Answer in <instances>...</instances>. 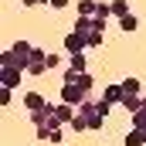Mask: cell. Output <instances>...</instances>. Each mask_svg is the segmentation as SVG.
Instances as JSON below:
<instances>
[{"label": "cell", "mask_w": 146, "mask_h": 146, "mask_svg": "<svg viewBox=\"0 0 146 146\" xmlns=\"http://www.w3.org/2000/svg\"><path fill=\"white\" fill-rule=\"evenodd\" d=\"M72 31H82V34H92V17H75Z\"/></svg>", "instance_id": "18"}, {"label": "cell", "mask_w": 146, "mask_h": 146, "mask_svg": "<svg viewBox=\"0 0 146 146\" xmlns=\"http://www.w3.org/2000/svg\"><path fill=\"white\" fill-rule=\"evenodd\" d=\"M102 44H106V34H99V31L88 34V48H102Z\"/></svg>", "instance_id": "22"}, {"label": "cell", "mask_w": 146, "mask_h": 146, "mask_svg": "<svg viewBox=\"0 0 146 146\" xmlns=\"http://www.w3.org/2000/svg\"><path fill=\"white\" fill-rule=\"evenodd\" d=\"M68 3H72V0H51V7H54V10H65Z\"/></svg>", "instance_id": "26"}, {"label": "cell", "mask_w": 146, "mask_h": 146, "mask_svg": "<svg viewBox=\"0 0 146 146\" xmlns=\"http://www.w3.org/2000/svg\"><path fill=\"white\" fill-rule=\"evenodd\" d=\"M119 85H122V95H139V88H143L139 78H126V82H119Z\"/></svg>", "instance_id": "16"}, {"label": "cell", "mask_w": 146, "mask_h": 146, "mask_svg": "<svg viewBox=\"0 0 146 146\" xmlns=\"http://www.w3.org/2000/svg\"><path fill=\"white\" fill-rule=\"evenodd\" d=\"M85 99H88V95H85L78 85H61V102H68V106H75V109H78Z\"/></svg>", "instance_id": "4"}, {"label": "cell", "mask_w": 146, "mask_h": 146, "mask_svg": "<svg viewBox=\"0 0 146 146\" xmlns=\"http://www.w3.org/2000/svg\"><path fill=\"white\" fill-rule=\"evenodd\" d=\"M119 106H122V109L133 115V112H139V109H143V95H122V102H119Z\"/></svg>", "instance_id": "10"}, {"label": "cell", "mask_w": 146, "mask_h": 146, "mask_svg": "<svg viewBox=\"0 0 146 146\" xmlns=\"http://www.w3.org/2000/svg\"><path fill=\"white\" fill-rule=\"evenodd\" d=\"M109 10H112V17H126V14H133V7H129V0H109Z\"/></svg>", "instance_id": "9"}, {"label": "cell", "mask_w": 146, "mask_h": 146, "mask_svg": "<svg viewBox=\"0 0 146 146\" xmlns=\"http://www.w3.org/2000/svg\"><path fill=\"white\" fill-rule=\"evenodd\" d=\"M24 7H41V0H21Z\"/></svg>", "instance_id": "27"}, {"label": "cell", "mask_w": 146, "mask_h": 146, "mask_svg": "<svg viewBox=\"0 0 146 146\" xmlns=\"http://www.w3.org/2000/svg\"><path fill=\"white\" fill-rule=\"evenodd\" d=\"M0 68H21L17 65V58H14V51L7 48V51H0Z\"/></svg>", "instance_id": "17"}, {"label": "cell", "mask_w": 146, "mask_h": 146, "mask_svg": "<svg viewBox=\"0 0 146 146\" xmlns=\"http://www.w3.org/2000/svg\"><path fill=\"white\" fill-rule=\"evenodd\" d=\"M44 106H48V102H44L37 92H24V109H27V112H41Z\"/></svg>", "instance_id": "7"}, {"label": "cell", "mask_w": 146, "mask_h": 146, "mask_svg": "<svg viewBox=\"0 0 146 146\" xmlns=\"http://www.w3.org/2000/svg\"><path fill=\"white\" fill-rule=\"evenodd\" d=\"M31 122H34V129L37 126H61V122L54 119V106H51V102H48L41 112H31Z\"/></svg>", "instance_id": "3"}, {"label": "cell", "mask_w": 146, "mask_h": 146, "mask_svg": "<svg viewBox=\"0 0 146 146\" xmlns=\"http://www.w3.org/2000/svg\"><path fill=\"white\" fill-rule=\"evenodd\" d=\"M102 102L119 106V102H122V85H106V92H102Z\"/></svg>", "instance_id": "8"}, {"label": "cell", "mask_w": 146, "mask_h": 146, "mask_svg": "<svg viewBox=\"0 0 146 146\" xmlns=\"http://www.w3.org/2000/svg\"><path fill=\"white\" fill-rule=\"evenodd\" d=\"M58 65H61V58H58L54 51H48V68H58Z\"/></svg>", "instance_id": "25"}, {"label": "cell", "mask_w": 146, "mask_h": 146, "mask_svg": "<svg viewBox=\"0 0 146 146\" xmlns=\"http://www.w3.org/2000/svg\"><path fill=\"white\" fill-rule=\"evenodd\" d=\"M88 48V34H82V31H72V34L65 37V51L68 54H82Z\"/></svg>", "instance_id": "2"}, {"label": "cell", "mask_w": 146, "mask_h": 146, "mask_svg": "<svg viewBox=\"0 0 146 146\" xmlns=\"http://www.w3.org/2000/svg\"><path fill=\"white\" fill-rule=\"evenodd\" d=\"M68 68H75V72H88V61H85V51H82V54H68Z\"/></svg>", "instance_id": "14"}, {"label": "cell", "mask_w": 146, "mask_h": 146, "mask_svg": "<svg viewBox=\"0 0 146 146\" xmlns=\"http://www.w3.org/2000/svg\"><path fill=\"white\" fill-rule=\"evenodd\" d=\"M78 115H82V119H95V115H102V112H99V102L85 99V102L78 106Z\"/></svg>", "instance_id": "11"}, {"label": "cell", "mask_w": 146, "mask_h": 146, "mask_svg": "<svg viewBox=\"0 0 146 146\" xmlns=\"http://www.w3.org/2000/svg\"><path fill=\"white\" fill-rule=\"evenodd\" d=\"M24 78V68H0V85L3 88H17Z\"/></svg>", "instance_id": "5"}, {"label": "cell", "mask_w": 146, "mask_h": 146, "mask_svg": "<svg viewBox=\"0 0 146 146\" xmlns=\"http://www.w3.org/2000/svg\"><path fill=\"white\" fill-rule=\"evenodd\" d=\"M99 0H78V17H95Z\"/></svg>", "instance_id": "13"}, {"label": "cell", "mask_w": 146, "mask_h": 146, "mask_svg": "<svg viewBox=\"0 0 146 146\" xmlns=\"http://www.w3.org/2000/svg\"><path fill=\"white\" fill-rule=\"evenodd\" d=\"M119 27H122V31H126V34H133V31H136V27H139V17H136V14H126V17H122V21H119Z\"/></svg>", "instance_id": "15"}, {"label": "cell", "mask_w": 146, "mask_h": 146, "mask_svg": "<svg viewBox=\"0 0 146 146\" xmlns=\"http://www.w3.org/2000/svg\"><path fill=\"white\" fill-rule=\"evenodd\" d=\"M10 92H14V88H3V85H0V106H10V99H14Z\"/></svg>", "instance_id": "24"}, {"label": "cell", "mask_w": 146, "mask_h": 146, "mask_svg": "<svg viewBox=\"0 0 146 146\" xmlns=\"http://www.w3.org/2000/svg\"><path fill=\"white\" fill-rule=\"evenodd\" d=\"M122 146H146V133L143 129H129L126 139H122Z\"/></svg>", "instance_id": "12"}, {"label": "cell", "mask_w": 146, "mask_h": 146, "mask_svg": "<svg viewBox=\"0 0 146 146\" xmlns=\"http://www.w3.org/2000/svg\"><path fill=\"white\" fill-rule=\"evenodd\" d=\"M10 51H14V58H17V65H21V68L27 72V65H31V58H34V44L21 37V41H14V44H10Z\"/></svg>", "instance_id": "1"}, {"label": "cell", "mask_w": 146, "mask_h": 146, "mask_svg": "<svg viewBox=\"0 0 146 146\" xmlns=\"http://www.w3.org/2000/svg\"><path fill=\"white\" fill-rule=\"evenodd\" d=\"M75 115H78V109L68 106V102H58V106H54V119H58V122H72Z\"/></svg>", "instance_id": "6"}, {"label": "cell", "mask_w": 146, "mask_h": 146, "mask_svg": "<svg viewBox=\"0 0 146 146\" xmlns=\"http://www.w3.org/2000/svg\"><path fill=\"white\" fill-rule=\"evenodd\" d=\"M133 129H143V133H146V106L139 112H133Z\"/></svg>", "instance_id": "20"}, {"label": "cell", "mask_w": 146, "mask_h": 146, "mask_svg": "<svg viewBox=\"0 0 146 146\" xmlns=\"http://www.w3.org/2000/svg\"><path fill=\"white\" fill-rule=\"evenodd\" d=\"M65 85H68V82H65ZM72 85H78V88L88 95V92H92V75H88V72H85V75H78V82H72Z\"/></svg>", "instance_id": "19"}, {"label": "cell", "mask_w": 146, "mask_h": 146, "mask_svg": "<svg viewBox=\"0 0 146 146\" xmlns=\"http://www.w3.org/2000/svg\"><path fill=\"white\" fill-rule=\"evenodd\" d=\"M68 126H72V133H85V129H88V119H82V115H75V119L68 122Z\"/></svg>", "instance_id": "21"}, {"label": "cell", "mask_w": 146, "mask_h": 146, "mask_svg": "<svg viewBox=\"0 0 146 146\" xmlns=\"http://www.w3.org/2000/svg\"><path fill=\"white\" fill-rule=\"evenodd\" d=\"M102 126H106V115H95V119H88V129H92V133H99Z\"/></svg>", "instance_id": "23"}]
</instances>
